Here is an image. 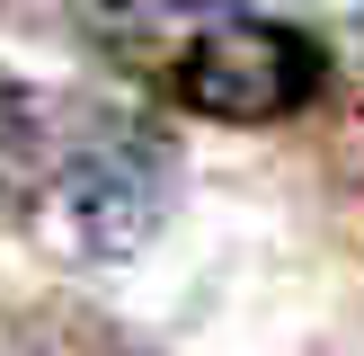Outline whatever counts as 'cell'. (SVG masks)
<instances>
[{
  "label": "cell",
  "mask_w": 364,
  "mask_h": 356,
  "mask_svg": "<svg viewBox=\"0 0 364 356\" xmlns=\"http://www.w3.org/2000/svg\"><path fill=\"white\" fill-rule=\"evenodd\" d=\"M53 205L89 258H134L178 205V142L160 125H142L134 107H80L63 125Z\"/></svg>",
  "instance_id": "1"
},
{
  "label": "cell",
  "mask_w": 364,
  "mask_h": 356,
  "mask_svg": "<svg viewBox=\"0 0 364 356\" xmlns=\"http://www.w3.org/2000/svg\"><path fill=\"white\" fill-rule=\"evenodd\" d=\"M329 89V45L276 18H223L178 63V107L213 125H284Z\"/></svg>",
  "instance_id": "2"
},
{
  "label": "cell",
  "mask_w": 364,
  "mask_h": 356,
  "mask_svg": "<svg viewBox=\"0 0 364 356\" xmlns=\"http://www.w3.org/2000/svg\"><path fill=\"white\" fill-rule=\"evenodd\" d=\"M53 160H63V125H53V107L36 98L18 71H0V205L53 187Z\"/></svg>",
  "instance_id": "3"
},
{
  "label": "cell",
  "mask_w": 364,
  "mask_h": 356,
  "mask_svg": "<svg viewBox=\"0 0 364 356\" xmlns=\"http://www.w3.org/2000/svg\"><path fill=\"white\" fill-rule=\"evenodd\" d=\"M231 9H249V0H80V27L98 36V45H142V36H169V27H187V18L223 27Z\"/></svg>",
  "instance_id": "4"
},
{
  "label": "cell",
  "mask_w": 364,
  "mask_h": 356,
  "mask_svg": "<svg viewBox=\"0 0 364 356\" xmlns=\"http://www.w3.org/2000/svg\"><path fill=\"white\" fill-rule=\"evenodd\" d=\"M338 9H355V18H364V0H338Z\"/></svg>",
  "instance_id": "5"
}]
</instances>
